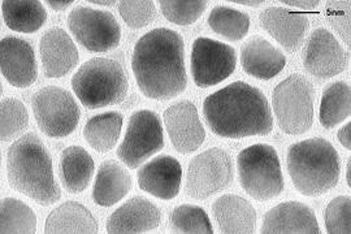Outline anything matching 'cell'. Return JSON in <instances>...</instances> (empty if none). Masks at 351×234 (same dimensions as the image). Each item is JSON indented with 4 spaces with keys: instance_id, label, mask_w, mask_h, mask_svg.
<instances>
[{
    "instance_id": "obj_2",
    "label": "cell",
    "mask_w": 351,
    "mask_h": 234,
    "mask_svg": "<svg viewBox=\"0 0 351 234\" xmlns=\"http://www.w3.org/2000/svg\"><path fill=\"white\" fill-rule=\"evenodd\" d=\"M203 115L211 132L223 138L267 136L274 129V116L263 91L242 81L204 99Z\"/></svg>"
},
{
    "instance_id": "obj_15",
    "label": "cell",
    "mask_w": 351,
    "mask_h": 234,
    "mask_svg": "<svg viewBox=\"0 0 351 234\" xmlns=\"http://www.w3.org/2000/svg\"><path fill=\"white\" fill-rule=\"evenodd\" d=\"M1 74L14 87L25 89L38 78L37 59L29 42L17 37H5L0 43Z\"/></svg>"
},
{
    "instance_id": "obj_12",
    "label": "cell",
    "mask_w": 351,
    "mask_h": 234,
    "mask_svg": "<svg viewBox=\"0 0 351 234\" xmlns=\"http://www.w3.org/2000/svg\"><path fill=\"white\" fill-rule=\"evenodd\" d=\"M237 55L229 45L211 38H198L191 49V75L197 86L211 87L236 71Z\"/></svg>"
},
{
    "instance_id": "obj_26",
    "label": "cell",
    "mask_w": 351,
    "mask_h": 234,
    "mask_svg": "<svg viewBox=\"0 0 351 234\" xmlns=\"http://www.w3.org/2000/svg\"><path fill=\"white\" fill-rule=\"evenodd\" d=\"M3 19L19 33H36L47 20V11L38 0H3Z\"/></svg>"
},
{
    "instance_id": "obj_28",
    "label": "cell",
    "mask_w": 351,
    "mask_h": 234,
    "mask_svg": "<svg viewBox=\"0 0 351 234\" xmlns=\"http://www.w3.org/2000/svg\"><path fill=\"white\" fill-rule=\"evenodd\" d=\"M351 112V90L346 82L329 84L323 91L320 104V123L326 129H333L345 121Z\"/></svg>"
},
{
    "instance_id": "obj_4",
    "label": "cell",
    "mask_w": 351,
    "mask_h": 234,
    "mask_svg": "<svg viewBox=\"0 0 351 234\" xmlns=\"http://www.w3.org/2000/svg\"><path fill=\"white\" fill-rule=\"evenodd\" d=\"M287 165L293 184L304 197L323 196L339 184V154L324 138H310L291 145Z\"/></svg>"
},
{
    "instance_id": "obj_35",
    "label": "cell",
    "mask_w": 351,
    "mask_h": 234,
    "mask_svg": "<svg viewBox=\"0 0 351 234\" xmlns=\"http://www.w3.org/2000/svg\"><path fill=\"white\" fill-rule=\"evenodd\" d=\"M119 12L124 23L132 29H142L156 17L155 3L151 0H123L119 1Z\"/></svg>"
},
{
    "instance_id": "obj_19",
    "label": "cell",
    "mask_w": 351,
    "mask_h": 234,
    "mask_svg": "<svg viewBox=\"0 0 351 234\" xmlns=\"http://www.w3.org/2000/svg\"><path fill=\"white\" fill-rule=\"evenodd\" d=\"M263 234H319L320 226L314 211L301 202H284L264 215Z\"/></svg>"
},
{
    "instance_id": "obj_34",
    "label": "cell",
    "mask_w": 351,
    "mask_h": 234,
    "mask_svg": "<svg viewBox=\"0 0 351 234\" xmlns=\"http://www.w3.org/2000/svg\"><path fill=\"white\" fill-rule=\"evenodd\" d=\"M326 232L329 234L351 233L350 197L335 198L326 207L324 213Z\"/></svg>"
},
{
    "instance_id": "obj_25",
    "label": "cell",
    "mask_w": 351,
    "mask_h": 234,
    "mask_svg": "<svg viewBox=\"0 0 351 234\" xmlns=\"http://www.w3.org/2000/svg\"><path fill=\"white\" fill-rule=\"evenodd\" d=\"M59 167L65 190L72 194H80L88 189L94 174V161L85 148L81 146L65 148Z\"/></svg>"
},
{
    "instance_id": "obj_32",
    "label": "cell",
    "mask_w": 351,
    "mask_h": 234,
    "mask_svg": "<svg viewBox=\"0 0 351 234\" xmlns=\"http://www.w3.org/2000/svg\"><path fill=\"white\" fill-rule=\"evenodd\" d=\"M29 126V113L23 102L16 98L1 99L0 103V136L10 142Z\"/></svg>"
},
{
    "instance_id": "obj_16",
    "label": "cell",
    "mask_w": 351,
    "mask_h": 234,
    "mask_svg": "<svg viewBox=\"0 0 351 234\" xmlns=\"http://www.w3.org/2000/svg\"><path fill=\"white\" fill-rule=\"evenodd\" d=\"M137 177L141 190L152 197L171 200L180 193L182 168L173 156L160 155L142 165Z\"/></svg>"
},
{
    "instance_id": "obj_17",
    "label": "cell",
    "mask_w": 351,
    "mask_h": 234,
    "mask_svg": "<svg viewBox=\"0 0 351 234\" xmlns=\"http://www.w3.org/2000/svg\"><path fill=\"white\" fill-rule=\"evenodd\" d=\"M43 72L47 78H60L78 62V49L71 36L59 26L49 29L39 43Z\"/></svg>"
},
{
    "instance_id": "obj_10",
    "label": "cell",
    "mask_w": 351,
    "mask_h": 234,
    "mask_svg": "<svg viewBox=\"0 0 351 234\" xmlns=\"http://www.w3.org/2000/svg\"><path fill=\"white\" fill-rule=\"evenodd\" d=\"M233 181L230 155L213 148L197 155L189 164L186 193L189 197L203 200L223 191Z\"/></svg>"
},
{
    "instance_id": "obj_30",
    "label": "cell",
    "mask_w": 351,
    "mask_h": 234,
    "mask_svg": "<svg viewBox=\"0 0 351 234\" xmlns=\"http://www.w3.org/2000/svg\"><path fill=\"white\" fill-rule=\"evenodd\" d=\"M208 25L216 34L226 40L237 42L247 36L250 17L246 13L226 5L215 7L208 16Z\"/></svg>"
},
{
    "instance_id": "obj_14",
    "label": "cell",
    "mask_w": 351,
    "mask_h": 234,
    "mask_svg": "<svg viewBox=\"0 0 351 234\" xmlns=\"http://www.w3.org/2000/svg\"><path fill=\"white\" fill-rule=\"evenodd\" d=\"M164 124L169 139L180 154H191L201 148L206 130L194 103L178 102L164 112Z\"/></svg>"
},
{
    "instance_id": "obj_29",
    "label": "cell",
    "mask_w": 351,
    "mask_h": 234,
    "mask_svg": "<svg viewBox=\"0 0 351 234\" xmlns=\"http://www.w3.org/2000/svg\"><path fill=\"white\" fill-rule=\"evenodd\" d=\"M37 216L24 202L16 198H4L0 203V233L34 234Z\"/></svg>"
},
{
    "instance_id": "obj_41",
    "label": "cell",
    "mask_w": 351,
    "mask_h": 234,
    "mask_svg": "<svg viewBox=\"0 0 351 234\" xmlns=\"http://www.w3.org/2000/svg\"><path fill=\"white\" fill-rule=\"evenodd\" d=\"M88 3L97 4V5H103V7H113L117 1L114 0H88Z\"/></svg>"
},
{
    "instance_id": "obj_23",
    "label": "cell",
    "mask_w": 351,
    "mask_h": 234,
    "mask_svg": "<svg viewBox=\"0 0 351 234\" xmlns=\"http://www.w3.org/2000/svg\"><path fill=\"white\" fill-rule=\"evenodd\" d=\"M132 189V177L116 161L101 163L93 189V199L101 207H111L128 196Z\"/></svg>"
},
{
    "instance_id": "obj_36",
    "label": "cell",
    "mask_w": 351,
    "mask_h": 234,
    "mask_svg": "<svg viewBox=\"0 0 351 234\" xmlns=\"http://www.w3.org/2000/svg\"><path fill=\"white\" fill-rule=\"evenodd\" d=\"M326 19L329 24L345 40L350 43V3L349 1H329L326 4Z\"/></svg>"
},
{
    "instance_id": "obj_31",
    "label": "cell",
    "mask_w": 351,
    "mask_h": 234,
    "mask_svg": "<svg viewBox=\"0 0 351 234\" xmlns=\"http://www.w3.org/2000/svg\"><path fill=\"white\" fill-rule=\"evenodd\" d=\"M171 229L173 233L213 234V224L207 212L193 204L178 206L171 213Z\"/></svg>"
},
{
    "instance_id": "obj_11",
    "label": "cell",
    "mask_w": 351,
    "mask_h": 234,
    "mask_svg": "<svg viewBox=\"0 0 351 234\" xmlns=\"http://www.w3.org/2000/svg\"><path fill=\"white\" fill-rule=\"evenodd\" d=\"M68 27L80 45L90 52H107L121 40V27L112 13L77 7L68 14Z\"/></svg>"
},
{
    "instance_id": "obj_9",
    "label": "cell",
    "mask_w": 351,
    "mask_h": 234,
    "mask_svg": "<svg viewBox=\"0 0 351 234\" xmlns=\"http://www.w3.org/2000/svg\"><path fill=\"white\" fill-rule=\"evenodd\" d=\"M163 148V126L159 116L155 112L141 110L130 116L117 156L129 168L136 169Z\"/></svg>"
},
{
    "instance_id": "obj_21",
    "label": "cell",
    "mask_w": 351,
    "mask_h": 234,
    "mask_svg": "<svg viewBox=\"0 0 351 234\" xmlns=\"http://www.w3.org/2000/svg\"><path fill=\"white\" fill-rule=\"evenodd\" d=\"M242 69L258 80H271L287 65L285 55L265 38L252 36L241 49Z\"/></svg>"
},
{
    "instance_id": "obj_40",
    "label": "cell",
    "mask_w": 351,
    "mask_h": 234,
    "mask_svg": "<svg viewBox=\"0 0 351 234\" xmlns=\"http://www.w3.org/2000/svg\"><path fill=\"white\" fill-rule=\"evenodd\" d=\"M230 3H236V4L245 5V7H259L265 1H263V0H232Z\"/></svg>"
},
{
    "instance_id": "obj_37",
    "label": "cell",
    "mask_w": 351,
    "mask_h": 234,
    "mask_svg": "<svg viewBox=\"0 0 351 234\" xmlns=\"http://www.w3.org/2000/svg\"><path fill=\"white\" fill-rule=\"evenodd\" d=\"M281 3L290 5V7L307 10V11H314L320 5L319 0H281Z\"/></svg>"
},
{
    "instance_id": "obj_33",
    "label": "cell",
    "mask_w": 351,
    "mask_h": 234,
    "mask_svg": "<svg viewBox=\"0 0 351 234\" xmlns=\"http://www.w3.org/2000/svg\"><path fill=\"white\" fill-rule=\"evenodd\" d=\"M208 1L206 0H160L164 17L177 25H191L201 19Z\"/></svg>"
},
{
    "instance_id": "obj_8",
    "label": "cell",
    "mask_w": 351,
    "mask_h": 234,
    "mask_svg": "<svg viewBox=\"0 0 351 234\" xmlns=\"http://www.w3.org/2000/svg\"><path fill=\"white\" fill-rule=\"evenodd\" d=\"M32 104L39 129L51 138L72 134L80 123V107L72 94L63 87L46 86L38 90Z\"/></svg>"
},
{
    "instance_id": "obj_13",
    "label": "cell",
    "mask_w": 351,
    "mask_h": 234,
    "mask_svg": "<svg viewBox=\"0 0 351 234\" xmlns=\"http://www.w3.org/2000/svg\"><path fill=\"white\" fill-rule=\"evenodd\" d=\"M349 55L329 30L313 32L303 56L304 69L316 78H332L345 71Z\"/></svg>"
},
{
    "instance_id": "obj_20",
    "label": "cell",
    "mask_w": 351,
    "mask_h": 234,
    "mask_svg": "<svg viewBox=\"0 0 351 234\" xmlns=\"http://www.w3.org/2000/svg\"><path fill=\"white\" fill-rule=\"evenodd\" d=\"M259 19L264 30L289 52L301 49L310 29V21L306 14L290 12L280 7L264 10Z\"/></svg>"
},
{
    "instance_id": "obj_24",
    "label": "cell",
    "mask_w": 351,
    "mask_h": 234,
    "mask_svg": "<svg viewBox=\"0 0 351 234\" xmlns=\"http://www.w3.org/2000/svg\"><path fill=\"white\" fill-rule=\"evenodd\" d=\"M98 222L93 213L78 202H65L51 212L45 224V233H98Z\"/></svg>"
},
{
    "instance_id": "obj_5",
    "label": "cell",
    "mask_w": 351,
    "mask_h": 234,
    "mask_svg": "<svg viewBox=\"0 0 351 234\" xmlns=\"http://www.w3.org/2000/svg\"><path fill=\"white\" fill-rule=\"evenodd\" d=\"M72 89L85 107L98 110L124 102L129 81L120 62L107 58H93L75 72Z\"/></svg>"
},
{
    "instance_id": "obj_42",
    "label": "cell",
    "mask_w": 351,
    "mask_h": 234,
    "mask_svg": "<svg viewBox=\"0 0 351 234\" xmlns=\"http://www.w3.org/2000/svg\"><path fill=\"white\" fill-rule=\"evenodd\" d=\"M350 173H351V161H349V163H348V168H346V183H348V185H351V177H350Z\"/></svg>"
},
{
    "instance_id": "obj_22",
    "label": "cell",
    "mask_w": 351,
    "mask_h": 234,
    "mask_svg": "<svg viewBox=\"0 0 351 234\" xmlns=\"http://www.w3.org/2000/svg\"><path fill=\"white\" fill-rule=\"evenodd\" d=\"M213 213L221 233L251 234L256 228V211L250 202L236 194L216 199Z\"/></svg>"
},
{
    "instance_id": "obj_38",
    "label": "cell",
    "mask_w": 351,
    "mask_h": 234,
    "mask_svg": "<svg viewBox=\"0 0 351 234\" xmlns=\"http://www.w3.org/2000/svg\"><path fill=\"white\" fill-rule=\"evenodd\" d=\"M339 143L346 148V150H350L351 148V123H348L345 126H342L339 130Z\"/></svg>"
},
{
    "instance_id": "obj_1",
    "label": "cell",
    "mask_w": 351,
    "mask_h": 234,
    "mask_svg": "<svg viewBox=\"0 0 351 234\" xmlns=\"http://www.w3.org/2000/svg\"><path fill=\"white\" fill-rule=\"evenodd\" d=\"M132 69L145 97L154 100L176 98L188 86L184 39L167 27L146 33L134 46Z\"/></svg>"
},
{
    "instance_id": "obj_7",
    "label": "cell",
    "mask_w": 351,
    "mask_h": 234,
    "mask_svg": "<svg viewBox=\"0 0 351 234\" xmlns=\"http://www.w3.org/2000/svg\"><path fill=\"white\" fill-rule=\"evenodd\" d=\"M315 89L310 80L291 74L274 90L272 104L277 121L284 133L300 136L314 124Z\"/></svg>"
},
{
    "instance_id": "obj_3",
    "label": "cell",
    "mask_w": 351,
    "mask_h": 234,
    "mask_svg": "<svg viewBox=\"0 0 351 234\" xmlns=\"http://www.w3.org/2000/svg\"><path fill=\"white\" fill-rule=\"evenodd\" d=\"M8 183L14 190L49 207L62 198L55 181L52 159L36 133L17 138L7 155Z\"/></svg>"
},
{
    "instance_id": "obj_6",
    "label": "cell",
    "mask_w": 351,
    "mask_h": 234,
    "mask_svg": "<svg viewBox=\"0 0 351 234\" xmlns=\"http://www.w3.org/2000/svg\"><path fill=\"white\" fill-rule=\"evenodd\" d=\"M239 184L258 202L278 197L284 190V176L276 150L258 143L242 150L237 159Z\"/></svg>"
},
{
    "instance_id": "obj_18",
    "label": "cell",
    "mask_w": 351,
    "mask_h": 234,
    "mask_svg": "<svg viewBox=\"0 0 351 234\" xmlns=\"http://www.w3.org/2000/svg\"><path fill=\"white\" fill-rule=\"evenodd\" d=\"M160 210L147 199L134 197L113 212L107 222V233H147L159 228Z\"/></svg>"
},
{
    "instance_id": "obj_27",
    "label": "cell",
    "mask_w": 351,
    "mask_h": 234,
    "mask_svg": "<svg viewBox=\"0 0 351 234\" xmlns=\"http://www.w3.org/2000/svg\"><path fill=\"white\" fill-rule=\"evenodd\" d=\"M123 128V115L120 112H104L88 119L84 129V137L95 151L110 152L117 143Z\"/></svg>"
},
{
    "instance_id": "obj_39",
    "label": "cell",
    "mask_w": 351,
    "mask_h": 234,
    "mask_svg": "<svg viewBox=\"0 0 351 234\" xmlns=\"http://www.w3.org/2000/svg\"><path fill=\"white\" fill-rule=\"evenodd\" d=\"M46 3L49 4V7L52 8L53 11L60 12V11L66 10L68 7H71L75 1H73V0H47Z\"/></svg>"
}]
</instances>
